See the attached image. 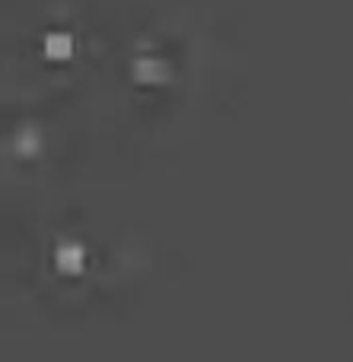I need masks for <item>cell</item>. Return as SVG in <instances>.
Wrapping results in <instances>:
<instances>
[{"label":"cell","instance_id":"1","mask_svg":"<svg viewBox=\"0 0 353 362\" xmlns=\"http://www.w3.org/2000/svg\"><path fill=\"white\" fill-rule=\"evenodd\" d=\"M57 270H61V274H80L83 270V248L64 245V248L57 251Z\"/></svg>","mask_w":353,"mask_h":362},{"label":"cell","instance_id":"2","mask_svg":"<svg viewBox=\"0 0 353 362\" xmlns=\"http://www.w3.org/2000/svg\"><path fill=\"white\" fill-rule=\"evenodd\" d=\"M70 51H74V38L64 35V32H54V35L45 38V54L54 57V61H64V57H70Z\"/></svg>","mask_w":353,"mask_h":362}]
</instances>
